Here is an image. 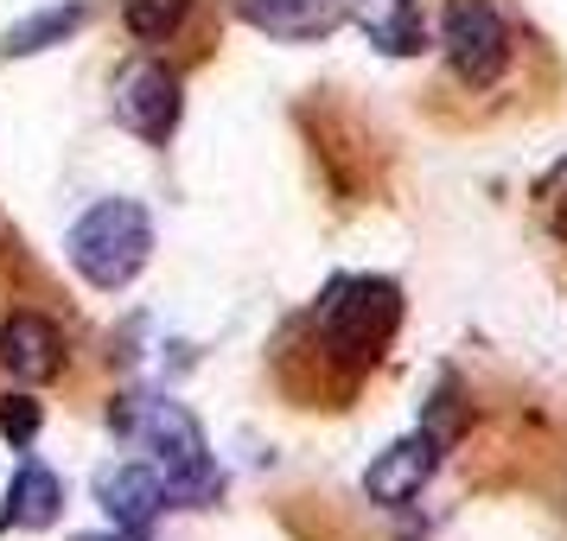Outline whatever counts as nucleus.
<instances>
[{
	"instance_id": "obj_7",
	"label": "nucleus",
	"mask_w": 567,
	"mask_h": 541,
	"mask_svg": "<svg viewBox=\"0 0 567 541\" xmlns=\"http://www.w3.org/2000/svg\"><path fill=\"white\" fill-rule=\"evenodd\" d=\"M96 503L109 510V522L122 535H147L154 516L166 510V485L154 465H103L96 471Z\"/></svg>"
},
{
	"instance_id": "obj_3",
	"label": "nucleus",
	"mask_w": 567,
	"mask_h": 541,
	"mask_svg": "<svg viewBox=\"0 0 567 541\" xmlns=\"http://www.w3.org/2000/svg\"><path fill=\"white\" fill-rule=\"evenodd\" d=\"M402 325V287L395 281H338L326 300H319V344L332 351L338 363H351V370H370V363L383 357V344L395 337Z\"/></svg>"
},
{
	"instance_id": "obj_2",
	"label": "nucleus",
	"mask_w": 567,
	"mask_h": 541,
	"mask_svg": "<svg viewBox=\"0 0 567 541\" xmlns=\"http://www.w3.org/2000/svg\"><path fill=\"white\" fill-rule=\"evenodd\" d=\"M122 427H134V434L147 439L154 471H159V485H166V503H185V510L217 503L224 471L210 459V439L192 420V408H179V402H147L141 414H122Z\"/></svg>"
},
{
	"instance_id": "obj_10",
	"label": "nucleus",
	"mask_w": 567,
	"mask_h": 541,
	"mask_svg": "<svg viewBox=\"0 0 567 541\" xmlns=\"http://www.w3.org/2000/svg\"><path fill=\"white\" fill-rule=\"evenodd\" d=\"M351 20H358V32L383 58H414L421 45H427L421 0H351Z\"/></svg>"
},
{
	"instance_id": "obj_6",
	"label": "nucleus",
	"mask_w": 567,
	"mask_h": 541,
	"mask_svg": "<svg viewBox=\"0 0 567 541\" xmlns=\"http://www.w3.org/2000/svg\"><path fill=\"white\" fill-rule=\"evenodd\" d=\"M434 465H440V434L395 439L383 459L363 471V497H370V503H383V510H402V503L421 497V485L434 478Z\"/></svg>"
},
{
	"instance_id": "obj_9",
	"label": "nucleus",
	"mask_w": 567,
	"mask_h": 541,
	"mask_svg": "<svg viewBox=\"0 0 567 541\" xmlns=\"http://www.w3.org/2000/svg\"><path fill=\"white\" fill-rule=\"evenodd\" d=\"M236 13H243L261 39L312 45V39L338 32V20H344V0H236Z\"/></svg>"
},
{
	"instance_id": "obj_14",
	"label": "nucleus",
	"mask_w": 567,
	"mask_h": 541,
	"mask_svg": "<svg viewBox=\"0 0 567 541\" xmlns=\"http://www.w3.org/2000/svg\"><path fill=\"white\" fill-rule=\"evenodd\" d=\"M0 434L13 439V446H32V434H39V402L32 395H7L0 402Z\"/></svg>"
},
{
	"instance_id": "obj_15",
	"label": "nucleus",
	"mask_w": 567,
	"mask_h": 541,
	"mask_svg": "<svg viewBox=\"0 0 567 541\" xmlns=\"http://www.w3.org/2000/svg\"><path fill=\"white\" fill-rule=\"evenodd\" d=\"M548 223H555V236H561V242H567V191H561V198H555V217H548Z\"/></svg>"
},
{
	"instance_id": "obj_8",
	"label": "nucleus",
	"mask_w": 567,
	"mask_h": 541,
	"mask_svg": "<svg viewBox=\"0 0 567 541\" xmlns=\"http://www.w3.org/2000/svg\"><path fill=\"white\" fill-rule=\"evenodd\" d=\"M0 370H7L13 383H52L58 370H64V337H58L52 319L13 312V319L0 325Z\"/></svg>"
},
{
	"instance_id": "obj_5",
	"label": "nucleus",
	"mask_w": 567,
	"mask_h": 541,
	"mask_svg": "<svg viewBox=\"0 0 567 541\" xmlns=\"http://www.w3.org/2000/svg\"><path fill=\"white\" fill-rule=\"evenodd\" d=\"M179 115H185V90L166 64H141V71H128V83L115 90V122H122L134 141H147V147H166L173 128H179Z\"/></svg>"
},
{
	"instance_id": "obj_4",
	"label": "nucleus",
	"mask_w": 567,
	"mask_h": 541,
	"mask_svg": "<svg viewBox=\"0 0 567 541\" xmlns=\"http://www.w3.org/2000/svg\"><path fill=\"white\" fill-rule=\"evenodd\" d=\"M440 45H446L453 77L472 83V90H491V83L511 71V27L497 20L491 0H453L446 7V27H440Z\"/></svg>"
},
{
	"instance_id": "obj_12",
	"label": "nucleus",
	"mask_w": 567,
	"mask_h": 541,
	"mask_svg": "<svg viewBox=\"0 0 567 541\" xmlns=\"http://www.w3.org/2000/svg\"><path fill=\"white\" fill-rule=\"evenodd\" d=\"M83 20H90V7H45V13H32V20H20V27H7V39H0V58H32V52H52V45H64L71 32H83Z\"/></svg>"
},
{
	"instance_id": "obj_1",
	"label": "nucleus",
	"mask_w": 567,
	"mask_h": 541,
	"mask_svg": "<svg viewBox=\"0 0 567 541\" xmlns=\"http://www.w3.org/2000/svg\"><path fill=\"white\" fill-rule=\"evenodd\" d=\"M64 256H71V268L96 293H122L147 268V256H154V217L134 205V198H103V205H90L71 223Z\"/></svg>"
},
{
	"instance_id": "obj_13",
	"label": "nucleus",
	"mask_w": 567,
	"mask_h": 541,
	"mask_svg": "<svg viewBox=\"0 0 567 541\" xmlns=\"http://www.w3.org/2000/svg\"><path fill=\"white\" fill-rule=\"evenodd\" d=\"M185 13H192V0H122L128 32L134 39H147V45H166V39L185 27Z\"/></svg>"
},
{
	"instance_id": "obj_11",
	"label": "nucleus",
	"mask_w": 567,
	"mask_h": 541,
	"mask_svg": "<svg viewBox=\"0 0 567 541\" xmlns=\"http://www.w3.org/2000/svg\"><path fill=\"white\" fill-rule=\"evenodd\" d=\"M58 510H64V485L45 465H20L7 485V503H0V529H52Z\"/></svg>"
},
{
	"instance_id": "obj_16",
	"label": "nucleus",
	"mask_w": 567,
	"mask_h": 541,
	"mask_svg": "<svg viewBox=\"0 0 567 541\" xmlns=\"http://www.w3.org/2000/svg\"><path fill=\"white\" fill-rule=\"evenodd\" d=\"M90 541H141V535H122V529H115V535H90Z\"/></svg>"
}]
</instances>
